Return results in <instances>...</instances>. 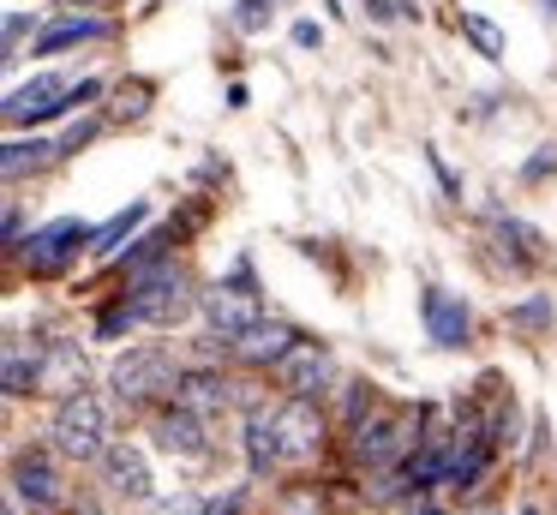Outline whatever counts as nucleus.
Returning a JSON list of instances; mask_svg holds the SVG:
<instances>
[{
    "label": "nucleus",
    "instance_id": "f3484780",
    "mask_svg": "<svg viewBox=\"0 0 557 515\" xmlns=\"http://www.w3.org/2000/svg\"><path fill=\"white\" fill-rule=\"evenodd\" d=\"M288 347H294V330H288V323H264V318H258L252 330L240 335V354L252 359V366H276Z\"/></svg>",
    "mask_w": 557,
    "mask_h": 515
},
{
    "label": "nucleus",
    "instance_id": "b1692460",
    "mask_svg": "<svg viewBox=\"0 0 557 515\" xmlns=\"http://www.w3.org/2000/svg\"><path fill=\"white\" fill-rule=\"evenodd\" d=\"M509 323H516V330H545V323H552V299H528V306H516Z\"/></svg>",
    "mask_w": 557,
    "mask_h": 515
},
{
    "label": "nucleus",
    "instance_id": "a878e982",
    "mask_svg": "<svg viewBox=\"0 0 557 515\" xmlns=\"http://www.w3.org/2000/svg\"><path fill=\"white\" fill-rule=\"evenodd\" d=\"M264 19H270V0H240V12H234L240 30H264Z\"/></svg>",
    "mask_w": 557,
    "mask_h": 515
},
{
    "label": "nucleus",
    "instance_id": "c9c22d12",
    "mask_svg": "<svg viewBox=\"0 0 557 515\" xmlns=\"http://www.w3.org/2000/svg\"><path fill=\"white\" fill-rule=\"evenodd\" d=\"M425 515H437V510H425Z\"/></svg>",
    "mask_w": 557,
    "mask_h": 515
},
{
    "label": "nucleus",
    "instance_id": "6e6552de",
    "mask_svg": "<svg viewBox=\"0 0 557 515\" xmlns=\"http://www.w3.org/2000/svg\"><path fill=\"white\" fill-rule=\"evenodd\" d=\"M276 383L288 395H306V402H312V395L330 383V354L318 342H294L288 354L276 359Z\"/></svg>",
    "mask_w": 557,
    "mask_h": 515
},
{
    "label": "nucleus",
    "instance_id": "72a5a7b5",
    "mask_svg": "<svg viewBox=\"0 0 557 515\" xmlns=\"http://www.w3.org/2000/svg\"><path fill=\"white\" fill-rule=\"evenodd\" d=\"M540 7H545V12H557V0H540Z\"/></svg>",
    "mask_w": 557,
    "mask_h": 515
},
{
    "label": "nucleus",
    "instance_id": "2f4dec72",
    "mask_svg": "<svg viewBox=\"0 0 557 515\" xmlns=\"http://www.w3.org/2000/svg\"><path fill=\"white\" fill-rule=\"evenodd\" d=\"M73 515H102V510H97V503H73Z\"/></svg>",
    "mask_w": 557,
    "mask_h": 515
},
{
    "label": "nucleus",
    "instance_id": "9b49d317",
    "mask_svg": "<svg viewBox=\"0 0 557 515\" xmlns=\"http://www.w3.org/2000/svg\"><path fill=\"white\" fill-rule=\"evenodd\" d=\"M13 491L30 503V510H54V503H66L61 474H54L42 455H18V462H13Z\"/></svg>",
    "mask_w": 557,
    "mask_h": 515
},
{
    "label": "nucleus",
    "instance_id": "f8f14e48",
    "mask_svg": "<svg viewBox=\"0 0 557 515\" xmlns=\"http://www.w3.org/2000/svg\"><path fill=\"white\" fill-rule=\"evenodd\" d=\"M37 390H54V395H78V390H85V359H78V347H66V342L42 347Z\"/></svg>",
    "mask_w": 557,
    "mask_h": 515
},
{
    "label": "nucleus",
    "instance_id": "f704fd0d",
    "mask_svg": "<svg viewBox=\"0 0 557 515\" xmlns=\"http://www.w3.org/2000/svg\"><path fill=\"white\" fill-rule=\"evenodd\" d=\"M521 515H540V510H521Z\"/></svg>",
    "mask_w": 557,
    "mask_h": 515
},
{
    "label": "nucleus",
    "instance_id": "a211bd4d",
    "mask_svg": "<svg viewBox=\"0 0 557 515\" xmlns=\"http://www.w3.org/2000/svg\"><path fill=\"white\" fill-rule=\"evenodd\" d=\"M181 402L198 407V414H216V407L234 402L228 378H216V371H181Z\"/></svg>",
    "mask_w": 557,
    "mask_h": 515
},
{
    "label": "nucleus",
    "instance_id": "6ab92c4d",
    "mask_svg": "<svg viewBox=\"0 0 557 515\" xmlns=\"http://www.w3.org/2000/svg\"><path fill=\"white\" fill-rule=\"evenodd\" d=\"M97 36H109V24L102 19H61V24H49V30L37 36V54H61V48H78V42H97Z\"/></svg>",
    "mask_w": 557,
    "mask_h": 515
},
{
    "label": "nucleus",
    "instance_id": "1a4fd4ad",
    "mask_svg": "<svg viewBox=\"0 0 557 515\" xmlns=\"http://www.w3.org/2000/svg\"><path fill=\"white\" fill-rule=\"evenodd\" d=\"M276 431H282V462L312 455L318 438H324V426H318V414H312L306 395H288V407H276Z\"/></svg>",
    "mask_w": 557,
    "mask_h": 515
},
{
    "label": "nucleus",
    "instance_id": "393cba45",
    "mask_svg": "<svg viewBox=\"0 0 557 515\" xmlns=\"http://www.w3.org/2000/svg\"><path fill=\"white\" fill-rule=\"evenodd\" d=\"M366 12H372V19H420L413 0H366Z\"/></svg>",
    "mask_w": 557,
    "mask_h": 515
},
{
    "label": "nucleus",
    "instance_id": "2eb2a0df",
    "mask_svg": "<svg viewBox=\"0 0 557 515\" xmlns=\"http://www.w3.org/2000/svg\"><path fill=\"white\" fill-rule=\"evenodd\" d=\"M492 240L509 252V263H545V240H540V228H528L521 216L492 210Z\"/></svg>",
    "mask_w": 557,
    "mask_h": 515
},
{
    "label": "nucleus",
    "instance_id": "aec40b11",
    "mask_svg": "<svg viewBox=\"0 0 557 515\" xmlns=\"http://www.w3.org/2000/svg\"><path fill=\"white\" fill-rule=\"evenodd\" d=\"M461 36H468V42L480 48L485 60H504V30H497L492 19H480V12H461Z\"/></svg>",
    "mask_w": 557,
    "mask_h": 515
},
{
    "label": "nucleus",
    "instance_id": "7ed1b4c3",
    "mask_svg": "<svg viewBox=\"0 0 557 515\" xmlns=\"http://www.w3.org/2000/svg\"><path fill=\"white\" fill-rule=\"evenodd\" d=\"M109 383L121 402H150L162 390H181V366H174L169 347H126L109 366Z\"/></svg>",
    "mask_w": 557,
    "mask_h": 515
},
{
    "label": "nucleus",
    "instance_id": "7c9ffc66",
    "mask_svg": "<svg viewBox=\"0 0 557 515\" xmlns=\"http://www.w3.org/2000/svg\"><path fill=\"white\" fill-rule=\"evenodd\" d=\"M205 515H240V498H222V503H210Z\"/></svg>",
    "mask_w": 557,
    "mask_h": 515
},
{
    "label": "nucleus",
    "instance_id": "f03ea898",
    "mask_svg": "<svg viewBox=\"0 0 557 515\" xmlns=\"http://www.w3.org/2000/svg\"><path fill=\"white\" fill-rule=\"evenodd\" d=\"M54 450L73 455V462H102V450H109V414H102L97 395H61V407H54Z\"/></svg>",
    "mask_w": 557,
    "mask_h": 515
},
{
    "label": "nucleus",
    "instance_id": "9d476101",
    "mask_svg": "<svg viewBox=\"0 0 557 515\" xmlns=\"http://www.w3.org/2000/svg\"><path fill=\"white\" fill-rule=\"evenodd\" d=\"M157 443L169 455H181V462H198V455H210V438H205V419H198V407H174V414L157 419Z\"/></svg>",
    "mask_w": 557,
    "mask_h": 515
},
{
    "label": "nucleus",
    "instance_id": "c85d7f7f",
    "mask_svg": "<svg viewBox=\"0 0 557 515\" xmlns=\"http://www.w3.org/2000/svg\"><path fill=\"white\" fill-rule=\"evenodd\" d=\"M294 42H300V48H318V42H324V30H318L312 19H300V24H294Z\"/></svg>",
    "mask_w": 557,
    "mask_h": 515
},
{
    "label": "nucleus",
    "instance_id": "ddd939ff",
    "mask_svg": "<svg viewBox=\"0 0 557 515\" xmlns=\"http://www.w3.org/2000/svg\"><path fill=\"white\" fill-rule=\"evenodd\" d=\"M102 479H109L121 498H150V467L133 443H109V450H102Z\"/></svg>",
    "mask_w": 557,
    "mask_h": 515
},
{
    "label": "nucleus",
    "instance_id": "cd10ccee",
    "mask_svg": "<svg viewBox=\"0 0 557 515\" xmlns=\"http://www.w3.org/2000/svg\"><path fill=\"white\" fill-rule=\"evenodd\" d=\"M162 246H169V240H162V234H150V240H138V252H133V270H145V263L150 258H157V252Z\"/></svg>",
    "mask_w": 557,
    "mask_h": 515
},
{
    "label": "nucleus",
    "instance_id": "f257e3e1",
    "mask_svg": "<svg viewBox=\"0 0 557 515\" xmlns=\"http://www.w3.org/2000/svg\"><path fill=\"white\" fill-rule=\"evenodd\" d=\"M126 306L138 311V323H162V330H174V323H181L198 299H193V287H186L181 263H157V270H138L133 275Z\"/></svg>",
    "mask_w": 557,
    "mask_h": 515
},
{
    "label": "nucleus",
    "instance_id": "423d86ee",
    "mask_svg": "<svg viewBox=\"0 0 557 515\" xmlns=\"http://www.w3.org/2000/svg\"><path fill=\"white\" fill-rule=\"evenodd\" d=\"M90 240H97V228H90V222H78V216H61V222H49L42 234L18 240V252H25L30 270H54V263H66L78 246H90Z\"/></svg>",
    "mask_w": 557,
    "mask_h": 515
},
{
    "label": "nucleus",
    "instance_id": "473e14b6",
    "mask_svg": "<svg viewBox=\"0 0 557 515\" xmlns=\"http://www.w3.org/2000/svg\"><path fill=\"white\" fill-rule=\"evenodd\" d=\"M66 7H97V0H66Z\"/></svg>",
    "mask_w": 557,
    "mask_h": 515
},
{
    "label": "nucleus",
    "instance_id": "20e7f679",
    "mask_svg": "<svg viewBox=\"0 0 557 515\" xmlns=\"http://www.w3.org/2000/svg\"><path fill=\"white\" fill-rule=\"evenodd\" d=\"M413 443V414H366L354 426V450L366 467H389Z\"/></svg>",
    "mask_w": 557,
    "mask_h": 515
},
{
    "label": "nucleus",
    "instance_id": "39448f33",
    "mask_svg": "<svg viewBox=\"0 0 557 515\" xmlns=\"http://www.w3.org/2000/svg\"><path fill=\"white\" fill-rule=\"evenodd\" d=\"M66 108H73V84L54 78V72H42V78L18 84V90L7 96V120H13V126H37V120H54V114H66Z\"/></svg>",
    "mask_w": 557,
    "mask_h": 515
},
{
    "label": "nucleus",
    "instance_id": "5701e85b",
    "mask_svg": "<svg viewBox=\"0 0 557 515\" xmlns=\"http://www.w3.org/2000/svg\"><path fill=\"white\" fill-rule=\"evenodd\" d=\"M54 150H61V144H7L0 168H7V180H18V174H25V162H49Z\"/></svg>",
    "mask_w": 557,
    "mask_h": 515
},
{
    "label": "nucleus",
    "instance_id": "dca6fc26",
    "mask_svg": "<svg viewBox=\"0 0 557 515\" xmlns=\"http://www.w3.org/2000/svg\"><path fill=\"white\" fill-rule=\"evenodd\" d=\"M246 455H252V474H270L282 462V431H276V414L270 407H252L246 414Z\"/></svg>",
    "mask_w": 557,
    "mask_h": 515
},
{
    "label": "nucleus",
    "instance_id": "c756f323",
    "mask_svg": "<svg viewBox=\"0 0 557 515\" xmlns=\"http://www.w3.org/2000/svg\"><path fill=\"white\" fill-rule=\"evenodd\" d=\"M18 42H25V19H18V12H13V19H7V60L18 54Z\"/></svg>",
    "mask_w": 557,
    "mask_h": 515
},
{
    "label": "nucleus",
    "instance_id": "0eeeda50",
    "mask_svg": "<svg viewBox=\"0 0 557 515\" xmlns=\"http://www.w3.org/2000/svg\"><path fill=\"white\" fill-rule=\"evenodd\" d=\"M198 306H205L210 330H216L222 342H240L258 323V294H246V287H210V294H198Z\"/></svg>",
    "mask_w": 557,
    "mask_h": 515
},
{
    "label": "nucleus",
    "instance_id": "4468645a",
    "mask_svg": "<svg viewBox=\"0 0 557 515\" xmlns=\"http://www.w3.org/2000/svg\"><path fill=\"white\" fill-rule=\"evenodd\" d=\"M425 330H432L437 347H461V335H468V306H461L456 294H444V287H432V294H425Z\"/></svg>",
    "mask_w": 557,
    "mask_h": 515
},
{
    "label": "nucleus",
    "instance_id": "412c9836",
    "mask_svg": "<svg viewBox=\"0 0 557 515\" xmlns=\"http://www.w3.org/2000/svg\"><path fill=\"white\" fill-rule=\"evenodd\" d=\"M145 216H150V204H126V210L114 216V222H102V228H97V240H90V246H97V252H114V246H121V240L133 234L138 222H145Z\"/></svg>",
    "mask_w": 557,
    "mask_h": 515
},
{
    "label": "nucleus",
    "instance_id": "4be33fe9",
    "mask_svg": "<svg viewBox=\"0 0 557 515\" xmlns=\"http://www.w3.org/2000/svg\"><path fill=\"white\" fill-rule=\"evenodd\" d=\"M37 359L42 354L25 359V347H7V395H25L30 383H37Z\"/></svg>",
    "mask_w": 557,
    "mask_h": 515
},
{
    "label": "nucleus",
    "instance_id": "bb28decb",
    "mask_svg": "<svg viewBox=\"0 0 557 515\" xmlns=\"http://www.w3.org/2000/svg\"><path fill=\"white\" fill-rule=\"evenodd\" d=\"M552 168H557V150H540V156H533L528 168H521V180H545V174H552Z\"/></svg>",
    "mask_w": 557,
    "mask_h": 515
}]
</instances>
